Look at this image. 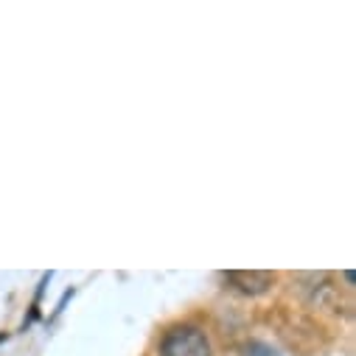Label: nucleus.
<instances>
[{"instance_id":"1","label":"nucleus","mask_w":356,"mask_h":356,"mask_svg":"<svg viewBox=\"0 0 356 356\" xmlns=\"http://www.w3.org/2000/svg\"><path fill=\"white\" fill-rule=\"evenodd\" d=\"M160 356H213V350L197 325H174L160 339Z\"/></svg>"},{"instance_id":"2","label":"nucleus","mask_w":356,"mask_h":356,"mask_svg":"<svg viewBox=\"0 0 356 356\" xmlns=\"http://www.w3.org/2000/svg\"><path fill=\"white\" fill-rule=\"evenodd\" d=\"M225 281L236 292H241L247 298H258L264 292H270V286L275 284V273H270V270H233L225 275Z\"/></svg>"},{"instance_id":"3","label":"nucleus","mask_w":356,"mask_h":356,"mask_svg":"<svg viewBox=\"0 0 356 356\" xmlns=\"http://www.w3.org/2000/svg\"><path fill=\"white\" fill-rule=\"evenodd\" d=\"M241 356H284V353H278L273 345H266V342H250Z\"/></svg>"}]
</instances>
